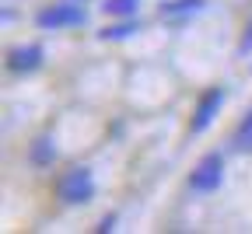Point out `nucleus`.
I'll use <instances>...</instances> for the list:
<instances>
[{"label": "nucleus", "instance_id": "f257e3e1", "mask_svg": "<svg viewBox=\"0 0 252 234\" xmlns=\"http://www.w3.org/2000/svg\"><path fill=\"white\" fill-rule=\"evenodd\" d=\"M84 21H88V14L81 7V0H63V4H53V7H46V11L35 14V25L39 28H49V31L74 28V25H84Z\"/></svg>", "mask_w": 252, "mask_h": 234}, {"label": "nucleus", "instance_id": "f03ea898", "mask_svg": "<svg viewBox=\"0 0 252 234\" xmlns=\"http://www.w3.org/2000/svg\"><path fill=\"white\" fill-rule=\"evenodd\" d=\"M56 196L63 199V203H88V199L94 196V178H91V168H70L67 175L60 178L56 185Z\"/></svg>", "mask_w": 252, "mask_h": 234}, {"label": "nucleus", "instance_id": "7ed1b4c3", "mask_svg": "<svg viewBox=\"0 0 252 234\" xmlns=\"http://www.w3.org/2000/svg\"><path fill=\"white\" fill-rule=\"evenodd\" d=\"M220 178H224V157H220L217 150H210L196 168L193 175H189V189H196V192H214L220 185Z\"/></svg>", "mask_w": 252, "mask_h": 234}, {"label": "nucleus", "instance_id": "20e7f679", "mask_svg": "<svg viewBox=\"0 0 252 234\" xmlns=\"http://www.w3.org/2000/svg\"><path fill=\"white\" fill-rule=\"evenodd\" d=\"M224 105V88H210L203 98H200V105H196V116H193V133H203L210 122H214V116H217V109Z\"/></svg>", "mask_w": 252, "mask_h": 234}, {"label": "nucleus", "instance_id": "39448f33", "mask_svg": "<svg viewBox=\"0 0 252 234\" xmlns=\"http://www.w3.org/2000/svg\"><path fill=\"white\" fill-rule=\"evenodd\" d=\"M42 46L39 42H32V46H14L7 53V66L14 74H32V70H39V63H42Z\"/></svg>", "mask_w": 252, "mask_h": 234}, {"label": "nucleus", "instance_id": "423d86ee", "mask_svg": "<svg viewBox=\"0 0 252 234\" xmlns=\"http://www.w3.org/2000/svg\"><path fill=\"white\" fill-rule=\"evenodd\" d=\"M133 31H140V25L130 18V21H119V25H109V28H102V31H98V39H109V42H116V39H130Z\"/></svg>", "mask_w": 252, "mask_h": 234}, {"label": "nucleus", "instance_id": "0eeeda50", "mask_svg": "<svg viewBox=\"0 0 252 234\" xmlns=\"http://www.w3.org/2000/svg\"><path fill=\"white\" fill-rule=\"evenodd\" d=\"M207 0H172V4L161 7L165 18H179V14H193V11H203Z\"/></svg>", "mask_w": 252, "mask_h": 234}, {"label": "nucleus", "instance_id": "6e6552de", "mask_svg": "<svg viewBox=\"0 0 252 234\" xmlns=\"http://www.w3.org/2000/svg\"><path fill=\"white\" fill-rule=\"evenodd\" d=\"M56 157V147H53V137H39L35 144H32V161L35 164H49Z\"/></svg>", "mask_w": 252, "mask_h": 234}, {"label": "nucleus", "instance_id": "1a4fd4ad", "mask_svg": "<svg viewBox=\"0 0 252 234\" xmlns=\"http://www.w3.org/2000/svg\"><path fill=\"white\" fill-rule=\"evenodd\" d=\"M137 4H140V0H105L102 11L105 14H119V18H133L137 14Z\"/></svg>", "mask_w": 252, "mask_h": 234}, {"label": "nucleus", "instance_id": "9d476101", "mask_svg": "<svg viewBox=\"0 0 252 234\" xmlns=\"http://www.w3.org/2000/svg\"><path fill=\"white\" fill-rule=\"evenodd\" d=\"M238 150H252V112L238 122V129H235V140H231Z\"/></svg>", "mask_w": 252, "mask_h": 234}, {"label": "nucleus", "instance_id": "9b49d317", "mask_svg": "<svg viewBox=\"0 0 252 234\" xmlns=\"http://www.w3.org/2000/svg\"><path fill=\"white\" fill-rule=\"evenodd\" d=\"M249 49H252V28H249V35H245V39L238 42V53H242V56H245Z\"/></svg>", "mask_w": 252, "mask_h": 234}, {"label": "nucleus", "instance_id": "f8f14e48", "mask_svg": "<svg viewBox=\"0 0 252 234\" xmlns=\"http://www.w3.org/2000/svg\"><path fill=\"white\" fill-rule=\"evenodd\" d=\"M112 224H116V217H105V220L98 224V231H112Z\"/></svg>", "mask_w": 252, "mask_h": 234}]
</instances>
